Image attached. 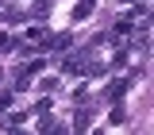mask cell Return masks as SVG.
Listing matches in <instances>:
<instances>
[{
	"label": "cell",
	"instance_id": "2",
	"mask_svg": "<svg viewBox=\"0 0 154 135\" xmlns=\"http://www.w3.org/2000/svg\"><path fill=\"white\" fill-rule=\"evenodd\" d=\"M123 35H131V23H127V19H119L112 27V39H123Z\"/></svg>",
	"mask_w": 154,
	"mask_h": 135
},
{
	"label": "cell",
	"instance_id": "3",
	"mask_svg": "<svg viewBox=\"0 0 154 135\" xmlns=\"http://www.w3.org/2000/svg\"><path fill=\"white\" fill-rule=\"evenodd\" d=\"M123 93H127V81H116V85H112V96H116V100H119V96H123Z\"/></svg>",
	"mask_w": 154,
	"mask_h": 135
},
{
	"label": "cell",
	"instance_id": "4",
	"mask_svg": "<svg viewBox=\"0 0 154 135\" xmlns=\"http://www.w3.org/2000/svg\"><path fill=\"white\" fill-rule=\"evenodd\" d=\"M8 104H12V96H8V93H0V112H4Z\"/></svg>",
	"mask_w": 154,
	"mask_h": 135
},
{
	"label": "cell",
	"instance_id": "1",
	"mask_svg": "<svg viewBox=\"0 0 154 135\" xmlns=\"http://www.w3.org/2000/svg\"><path fill=\"white\" fill-rule=\"evenodd\" d=\"M93 4H96V0H81V4L73 8V19H85L89 12H93Z\"/></svg>",
	"mask_w": 154,
	"mask_h": 135
}]
</instances>
